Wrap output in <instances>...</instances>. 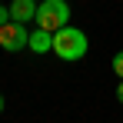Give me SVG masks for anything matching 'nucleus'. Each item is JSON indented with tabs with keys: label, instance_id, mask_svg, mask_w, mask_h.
<instances>
[{
	"label": "nucleus",
	"instance_id": "nucleus-10",
	"mask_svg": "<svg viewBox=\"0 0 123 123\" xmlns=\"http://www.w3.org/2000/svg\"><path fill=\"white\" fill-rule=\"evenodd\" d=\"M0 3H3V0H0Z\"/></svg>",
	"mask_w": 123,
	"mask_h": 123
},
{
	"label": "nucleus",
	"instance_id": "nucleus-9",
	"mask_svg": "<svg viewBox=\"0 0 123 123\" xmlns=\"http://www.w3.org/2000/svg\"><path fill=\"white\" fill-rule=\"evenodd\" d=\"M3 106H7V100H3V93H0V113H3Z\"/></svg>",
	"mask_w": 123,
	"mask_h": 123
},
{
	"label": "nucleus",
	"instance_id": "nucleus-1",
	"mask_svg": "<svg viewBox=\"0 0 123 123\" xmlns=\"http://www.w3.org/2000/svg\"><path fill=\"white\" fill-rule=\"evenodd\" d=\"M86 50H90V40H86V33H83L80 27H63L53 33V57H60L63 63H77L86 57Z\"/></svg>",
	"mask_w": 123,
	"mask_h": 123
},
{
	"label": "nucleus",
	"instance_id": "nucleus-5",
	"mask_svg": "<svg viewBox=\"0 0 123 123\" xmlns=\"http://www.w3.org/2000/svg\"><path fill=\"white\" fill-rule=\"evenodd\" d=\"M30 50H33V53H50V50H53V33L43 30V27L30 30Z\"/></svg>",
	"mask_w": 123,
	"mask_h": 123
},
{
	"label": "nucleus",
	"instance_id": "nucleus-7",
	"mask_svg": "<svg viewBox=\"0 0 123 123\" xmlns=\"http://www.w3.org/2000/svg\"><path fill=\"white\" fill-rule=\"evenodd\" d=\"M13 20V17H10V7H7V3H0V27H3V23H10Z\"/></svg>",
	"mask_w": 123,
	"mask_h": 123
},
{
	"label": "nucleus",
	"instance_id": "nucleus-6",
	"mask_svg": "<svg viewBox=\"0 0 123 123\" xmlns=\"http://www.w3.org/2000/svg\"><path fill=\"white\" fill-rule=\"evenodd\" d=\"M113 73H117V77L123 80V50L117 53V57H113Z\"/></svg>",
	"mask_w": 123,
	"mask_h": 123
},
{
	"label": "nucleus",
	"instance_id": "nucleus-4",
	"mask_svg": "<svg viewBox=\"0 0 123 123\" xmlns=\"http://www.w3.org/2000/svg\"><path fill=\"white\" fill-rule=\"evenodd\" d=\"M37 10H40V3H33V0H13V3H10V17L17 23L37 20Z\"/></svg>",
	"mask_w": 123,
	"mask_h": 123
},
{
	"label": "nucleus",
	"instance_id": "nucleus-8",
	"mask_svg": "<svg viewBox=\"0 0 123 123\" xmlns=\"http://www.w3.org/2000/svg\"><path fill=\"white\" fill-rule=\"evenodd\" d=\"M117 100L123 103V80H120V86H117Z\"/></svg>",
	"mask_w": 123,
	"mask_h": 123
},
{
	"label": "nucleus",
	"instance_id": "nucleus-3",
	"mask_svg": "<svg viewBox=\"0 0 123 123\" xmlns=\"http://www.w3.org/2000/svg\"><path fill=\"white\" fill-rule=\"evenodd\" d=\"M23 47H30V30H27V23H3L0 27V50H7V53H17Z\"/></svg>",
	"mask_w": 123,
	"mask_h": 123
},
{
	"label": "nucleus",
	"instance_id": "nucleus-2",
	"mask_svg": "<svg viewBox=\"0 0 123 123\" xmlns=\"http://www.w3.org/2000/svg\"><path fill=\"white\" fill-rule=\"evenodd\" d=\"M33 23L43 27V30H50V33L63 30V27L70 23V3H67V0H43Z\"/></svg>",
	"mask_w": 123,
	"mask_h": 123
}]
</instances>
